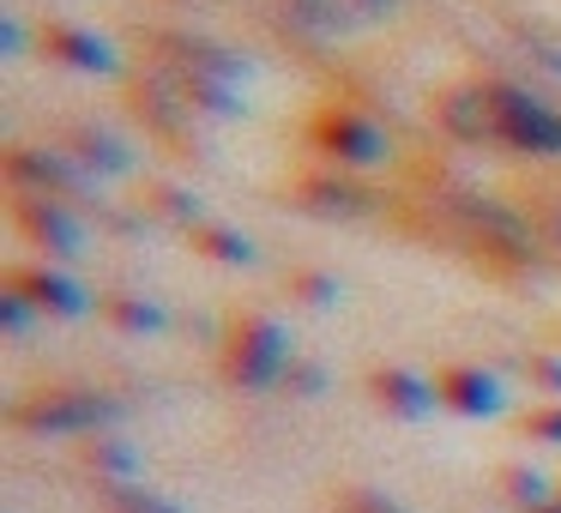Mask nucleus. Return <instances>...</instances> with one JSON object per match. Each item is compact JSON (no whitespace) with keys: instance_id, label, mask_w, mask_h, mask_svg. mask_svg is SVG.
<instances>
[{"instance_id":"13","label":"nucleus","mask_w":561,"mask_h":513,"mask_svg":"<svg viewBox=\"0 0 561 513\" xmlns=\"http://www.w3.org/2000/svg\"><path fill=\"white\" fill-rule=\"evenodd\" d=\"M368 392H375L380 411H387V417H404V423H423V417L440 404L435 380L411 375V368H375V375H368Z\"/></svg>"},{"instance_id":"10","label":"nucleus","mask_w":561,"mask_h":513,"mask_svg":"<svg viewBox=\"0 0 561 513\" xmlns=\"http://www.w3.org/2000/svg\"><path fill=\"white\" fill-rule=\"evenodd\" d=\"M435 392H440V411H453V417H495L501 404H507V387H501L489 368H477V363L440 368Z\"/></svg>"},{"instance_id":"21","label":"nucleus","mask_w":561,"mask_h":513,"mask_svg":"<svg viewBox=\"0 0 561 513\" xmlns=\"http://www.w3.org/2000/svg\"><path fill=\"white\" fill-rule=\"evenodd\" d=\"M290 296H296V303H308V308H332V303H339V278H332V272H296Z\"/></svg>"},{"instance_id":"3","label":"nucleus","mask_w":561,"mask_h":513,"mask_svg":"<svg viewBox=\"0 0 561 513\" xmlns=\"http://www.w3.org/2000/svg\"><path fill=\"white\" fill-rule=\"evenodd\" d=\"M489 103H495L501 146L525 151V158H561V115L537 91L513 86V79H489Z\"/></svg>"},{"instance_id":"2","label":"nucleus","mask_w":561,"mask_h":513,"mask_svg":"<svg viewBox=\"0 0 561 513\" xmlns=\"http://www.w3.org/2000/svg\"><path fill=\"white\" fill-rule=\"evenodd\" d=\"M127 404L98 387H43L13 404V423L25 435H110Z\"/></svg>"},{"instance_id":"22","label":"nucleus","mask_w":561,"mask_h":513,"mask_svg":"<svg viewBox=\"0 0 561 513\" xmlns=\"http://www.w3.org/2000/svg\"><path fill=\"white\" fill-rule=\"evenodd\" d=\"M519 49L531 55V61H543L549 73L561 79V37H549L543 25H519Z\"/></svg>"},{"instance_id":"14","label":"nucleus","mask_w":561,"mask_h":513,"mask_svg":"<svg viewBox=\"0 0 561 513\" xmlns=\"http://www.w3.org/2000/svg\"><path fill=\"white\" fill-rule=\"evenodd\" d=\"M43 49L55 55L61 67H79V73H115V49L98 37V31H79V25H43Z\"/></svg>"},{"instance_id":"30","label":"nucleus","mask_w":561,"mask_h":513,"mask_svg":"<svg viewBox=\"0 0 561 513\" xmlns=\"http://www.w3.org/2000/svg\"><path fill=\"white\" fill-rule=\"evenodd\" d=\"M19 37H25V31H19V19H0V49H25Z\"/></svg>"},{"instance_id":"31","label":"nucleus","mask_w":561,"mask_h":513,"mask_svg":"<svg viewBox=\"0 0 561 513\" xmlns=\"http://www.w3.org/2000/svg\"><path fill=\"white\" fill-rule=\"evenodd\" d=\"M543 230L556 236V248H561V200H556V206H549V224H543Z\"/></svg>"},{"instance_id":"25","label":"nucleus","mask_w":561,"mask_h":513,"mask_svg":"<svg viewBox=\"0 0 561 513\" xmlns=\"http://www.w3.org/2000/svg\"><path fill=\"white\" fill-rule=\"evenodd\" d=\"M339 513H404L392 495H380V489H339V501H332Z\"/></svg>"},{"instance_id":"1","label":"nucleus","mask_w":561,"mask_h":513,"mask_svg":"<svg viewBox=\"0 0 561 513\" xmlns=\"http://www.w3.org/2000/svg\"><path fill=\"white\" fill-rule=\"evenodd\" d=\"M224 380L242 392H266L284 387V368L296 363L290 356V327L272 315H236L230 332H224Z\"/></svg>"},{"instance_id":"26","label":"nucleus","mask_w":561,"mask_h":513,"mask_svg":"<svg viewBox=\"0 0 561 513\" xmlns=\"http://www.w3.org/2000/svg\"><path fill=\"white\" fill-rule=\"evenodd\" d=\"M151 200H158V212L163 218H175V224H187V230H199V200H187V194H175V187H151Z\"/></svg>"},{"instance_id":"9","label":"nucleus","mask_w":561,"mask_h":513,"mask_svg":"<svg viewBox=\"0 0 561 513\" xmlns=\"http://www.w3.org/2000/svg\"><path fill=\"white\" fill-rule=\"evenodd\" d=\"M163 55V67L182 79H211V86H242L248 79V61L236 49H224V43L211 37H187V31H170V37H151Z\"/></svg>"},{"instance_id":"15","label":"nucleus","mask_w":561,"mask_h":513,"mask_svg":"<svg viewBox=\"0 0 561 513\" xmlns=\"http://www.w3.org/2000/svg\"><path fill=\"white\" fill-rule=\"evenodd\" d=\"M67 158H73L91 182H110V175L134 170V151H127L115 134H103V127H73V134H67Z\"/></svg>"},{"instance_id":"5","label":"nucleus","mask_w":561,"mask_h":513,"mask_svg":"<svg viewBox=\"0 0 561 513\" xmlns=\"http://www.w3.org/2000/svg\"><path fill=\"white\" fill-rule=\"evenodd\" d=\"M314 146L327 151V158H339V163H380L392 151V139H387V127L375 122V115H363V110H351V103H327V110L314 115Z\"/></svg>"},{"instance_id":"32","label":"nucleus","mask_w":561,"mask_h":513,"mask_svg":"<svg viewBox=\"0 0 561 513\" xmlns=\"http://www.w3.org/2000/svg\"><path fill=\"white\" fill-rule=\"evenodd\" d=\"M543 513H561V495H556V501H549V508H543Z\"/></svg>"},{"instance_id":"23","label":"nucleus","mask_w":561,"mask_h":513,"mask_svg":"<svg viewBox=\"0 0 561 513\" xmlns=\"http://www.w3.org/2000/svg\"><path fill=\"white\" fill-rule=\"evenodd\" d=\"M110 513H182L175 501H163V495H151V489H115L110 495Z\"/></svg>"},{"instance_id":"8","label":"nucleus","mask_w":561,"mask_h":513,"mask_svg":"<svg viewBox=\"0 0 561 513\" xmlns=\"http://www.w3.org/2000/svg\"><path fill=\"white\" fill-rule=\"evenodd\" d=\"M435 122H440V134L459 139V146H501L495 103H489V79L447 86V91L435 98Z\"/></svg>"},{"instance_id":"24","label":"nucleus","mask_w":561,"mask_h":513,"mask_svg":"<svg viewBox=\"0 0 561 513\" xmlns=\"http://www.w3.org/2000/svg\"><path fill=\"white\" fill-rule=\"evenodd\" d=\"M31 308H37V303H31V296H19L13 284L0 290V327H7V339H25V332H31Z\"/></svg>"},{"instance_id":"6","label":"nucleus","mask_w":561,"mask_h":513,"mask_svg":"<svg viewBox=\"0 0 561 513\" xmlns=\"http://www.w3.org/2000/svg\"><path fill=\"white\" fill-rule=\"evenodd\" d=\"M7 182H13V194H43V200L91 194V187H98L67 151H49V146H13L7 151Z\"/></svg>"},{"instance_id":"27","label":"nucleus","mask_w":561,"mask_h":513,"mask_svg":"<svg viewBox=\"0 0 561 513\" xmlns=\"http://www.w3.org/2000/svg\"><path fill=\"white\" fill-rule=\"evenodd\" d=\"M284 387L302 392V399H314V392L327 387V368H320V363H290V368H284Z\"/></svg>"},{"instance_id":"7","label":"nucleus","mask_w":561,"mask_h":513,"mask_svg":"<svg viewBox=\"0 0 561 513\" xmlns=\"http://www.w3.org/2000/svg\"><path fill=\"white\" fill-rule=\"evenodd\" d=\"M13 224H19V230H25L49 260H79V254H85V224L67 212V200L13 194Z\"/></svg>"},{"instance_id":"4","label":"nucleus","mask_w":561,"mask_h":513,"mask_svg":"<svg viewBox=\"0 0 561 513\" xmlns=\"http://www.w3.org/2000/svg\"><path fill=\"white\" fill-rule=\"evenodd\" d=\"M447 206L459 212L465 230L483 236V248H495L501 260H531L537 254L531 224H525V212H513L507 200H489V194H477V187H453Z\"/></svg>"},{"instance_id":"19","label":"nucleus","mask_w":561,"mask_h":513,"mask_svg":"<svg viewBox=\"0 0 561 513\" xmlns=\"http://www.w3.org/2000/svg\"><path fill=\"white\" fill-rule=\"evenodd\" d=\"M103 320L122 327V332H139V339H146V332H163V308L146 303V296H110V303H103Z\"/></svg>"},{"instance_id":"17","label":"nucleus","mask_w":561,"mask_h":513,"mask_svg":"<svg viewBox=\"0 0 561 513\" xmlns=\"http://www.w3.org/2000/svg\"><path fill=\"white\" fill-rule=\"evenodd\" d=\"M194 236V248L206 260H218V266H254V242H248L242 230H230V224H199V230H187Z\"/></svg>"},{"instance_id":"16","label":"nucleus","mask_w":561,"mask_h":513,"mask_svg":"<svg viewBox=\"0 0 561 513\" xmlns=\"http://www.w3.org/2000/svg\"><path fill=\"white\" fill-rule=\"evenodd\" d=\"M85 465L103 477V483H110V495H115V489H134V477H139L134 447H127V441H115V435H98V441H91Z\"/></svg>"},{"instance_id":"18","label":"nucleus","mask_w":561,"mask_h":513,"mask_svg":"<svg viewBox=\"0 0 561 513\" xmlns=\"http://www.w3.org/2000/svg\"><path fill=\"white\" fill-rule=\"evenodd\" d=\"M501 495L519 513H543L549 501H556V489H549L543 471H531V465H507V471H501Z\"/></svg>"},{"instance_id":"28","label":"nucleus","mask_w":561,"mask_h":513,"mask_svg":"<svg viewBox=\"0 0 561 513\" xmlns=\"http://www.w3.org/2000/svg\"><path fill=\"white\" fill-rule=\"evenodd\" d=\"M519 429H525L531 441H556V447H561V404H543V411H531Z\"/></svg>"},{"instance_id":"20","label":"nucleus","mask_w":561,"mask_h":513,"mask_svg":"<svg viewBox=\"0 0 561 513\" xmlns=\"http://www.w3.org/2000/svg\"><path fill=\"white\" fill-rule=\"evenodd\" d=\"M284 7H290L308 31H356V25H363L351 0H284Z\"/></svg>"},{"instance_id":"29","label":"nucleus","mask_w":561,"mask_h":513,"mask_svg":"<svg viewBox=\"0 0 561 513\" xmlns=\"http://www.w3.org/2000/svg\"><path fill=\"white\" fill-rule=\"evenodd\" d=\"M525 375H531V387H543V392H556V399H561V356L537 351L531 363H525Z\"/></svg>"},{"instance_id":"12","label":"nucleus","mask_w":561,"mask_h":513,"mask_svg":"<svg viewBox=\"0 0 561 513\" xmlns=\"http://www.w3.org/2000/svg\"><path fill=\"white\" fill-rule=\"evenodd\" d=\"M7 284H13L19 296H31V303H37L43 315H55V320H79L91 308L85 284H73L55 266H19V272H7Z\"/></svg>"},{"instance_id":"11","label":"nucleus","mask_w":561,"mask_h":513,"mask_svg":"<svg viewBox=\"0 0 561 513\" xmlns=\"http://www.w3.org/2000/svg\"><path fill=\"white\" fill-rule=\"evenodd\" d=\"M296 206L327 224H356L375 212V194L356 175H308V182H296Z\"/></svg>"}]
</instances>
